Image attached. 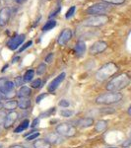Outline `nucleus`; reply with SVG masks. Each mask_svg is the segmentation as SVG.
Instances as JSON below:
<instances>
[{"instance_id":"nucleus-9","label":"nucleus","mask_w":131,"mask_h":148,"mask_svg":"<svg viewBox=\"0 0 131 148\" xmlns=\"http://www.w3.org/2000/svg\"><path fill=\"white\" fill-rule=\"evenodd\" d=\"M72 38V31L70 29H65L61 32L60 36L58 37V40H57V42H58L59 46H65L66 44L71 40Z\"/></svg>"},{"instance_id":"nucleus-34","label":"nucleus","mask_w":131,"mask_h":148,"mask_svg":"<svg viewBox=\"0 0 131 148\" xmlns=\"http://www.w3.org/2000/svg\"><path fill=\"white\" fill-rule=\"evenodd\" d=\"M6 116H7V114H6L5 112L0 111V125H4V121H5Z\"/></svg>"},{"instance_id":"nucleus-46","label":"nucleus","mask_w":131,"mask_h":148,"mask_svg":"<svg viewBox=\"0 0 131 148\" xmlns=\"http://www.w3.org/2000/svg\"><path fill=\"white\" fill-rule=\"evenodd\" d=\"M104 148H117V147H114V146H108V147H104Z\"/></svg>"},{"instance_id":"nucleus-21","label":"nucleus","mask_w":131,"mask_h":148,"mask_svg":"<svg viewBox=\"0 0 131 148\" xmlns=\"http://www.w3.org/2000/svg\"><path fill=\"white\" fill-rule=\"evenodd\" d=\"M29 125H30V121L29 120H24L22 123H20V125H18L17 127L14 130V132L15 133H20V132H23L25 130H27L29 127Z\"/></svg>"},{"instance_id":"nucleus-29","label":"nucleus","mask_w":131,"mask_h":148,"mask_svg":"<svg viewBox=\"0 0 131 148\" xmlns=\"http://www.w3.org/2000/svg\"><path fill=\"white\" fill-rule=\"evenodd\" d=\"M73 114L74 113L72 111H70V110H62V111H60V116H64V118H70Z\"/></svg>"},{"instance_id":"nucleus-31","label":"nucleus","mask_w":131,"mask_h":148,"mask_svg":"<svg viewBox=\"0 0 131 148\" xmlns=\"http://www.w3.org/2000/svg\"><path fill=\"white\" fill-rule=\"evenodd\" d=\"M40 85H42V79H40V78H38V79L34 80L32 83H31V87L35 88V89H37V88H40Z\"/></svg>"},{"instance_id":"nucleus-11","label":"nucleus","mask_w":131,"mask_h":148,"mask_svg":"<svg viewBox=\"0 0 131 148\" xmlns=\"http://www.w3.org/2000/svg\"><path fill=\"white\" fill-rule=\"evenodd\" d=\"M19 114L16 113L15 111H12L10 113L7 114L6 116V119H5V121H4V127L5 128H10L12 125L15 123V121L18 120L19 118Z\"/></svg>"},{"instance_id":"nucleus-38","label":"nucleus","mask_w":131,"mask_h":148,"mask_svg":"<svg viewBox=\"0 0 131 148\" xmlns=\"http://www.w3.org/2000/svg\"><path fill=\"white\" fill-rule=\"evenodd\" d=\"M53 56H54V54L52 53V52H50V53H49L48 56H46V62L50 63L52 61V59H53Z\"/></svg>"},{"instance_id":"nucleus-43","label":"nucleus","mask_w":131,"mask_h":148,"mask_svg":"<svg viewBox=\"0 0 131 148\" xmlns=\"http://www.w3.org/2000/svg\"><path fill=\"white\" fill-rule=\"evenodd\" d=\"M17 3H19V4H22V3H24V2L26 1V0H15Z\"/></svg>"},{"instance_id":"nucleus-47","label":"nucleus","mask_w":131,"mask_h":148,"mask_svg":"<svg viewBox=\"0 0 131 148\" xmlns=\"http://www.w3.org/2000/svg\"><path fill=\"white\" fill-rule=\"evenodd\" d=\"M130 137H131V131H130Z\"/></svg>"},{"instance_id":"nucleus-13","label":"nucleus","mask_w":131,"mask_h":148,"mask_svg":"<svg viewBox=\"0 0 131 148\" xmlns=\"http://www.w3.org/2000/svg\"><path fill=\"white\" fill-rule=\"evenodd\" d=\"M44 139L46 141H48L50 144H59L63 141V138L59 133L57 132H49L48 134L46 135V138Z\"/></svg>"},{"instance_id":"nucleus-5","label":"nucleus","mask_w":131,"mask_h":148,"mask_svg":"<svg viewBox=\"0 0 131 148\" xmlns=\"http://www.w3.org/2000/svg\"><path fill=\"white\" fill-rule=\"evenodd\" d=\"M76 127L71 123H63L56 126V132L59 133L61 136L73 137L76 134Z\"/></svg>"},{"instance_id":"nucleus-20","label":"nucleus","mask_w":131,"mask_h":148,"mask_svg":"<svg viewBox=\"0 0 131 148\" xmlns=\"http://www.w3.org/2000/svg\"><path fill=\"white\" fill-rule=\"evenodd\" d=\"M35 148H50L51 144L46 139H37L34 142Z\"/></svg>"},{"instance_id":"nucleus-19","label":"nucleus","mask_w":131,"mask_h":148,"mask_svg":"<svg viewBox=\"0 0 131 148\" xmlns=\"http://www.w3.org/2000/svg\"><path fill=\"white\" fill-rule=\"evenodd\" d=\"M74 51L76 52L78 56H81L84 54V52L86 51V44L84 42H78L75 46Z\"/></svg>"},{"instance_id":"nucleus-2","label":"nucleus","mask_w":131,"mask_h":148,"mask_svg":"<svg viewBox=\"0 0 131 148\" xmlns=\"http://www.w3.org/2000/svg\"><path fill=\"white\" fill-rule=\"evenodd\" d=\"M117 71H118V67L116 64H114L113 62L106 63L97 71L96 79L98 81H100V82H103V81L108 79L111 76H113Z\"/></svg>"},{"instance_id":"nucleus-12","label":"nucleus","mask_w":131,"mask_h":148,"mask_svg":"<svg viewBox=\"0 0 131 148\" xmlns=\"http://www.w3.org/2000/svg\"><path fill=\"white\" fill-rule=\"evenodd\" d=\"M10 15H11V10L9 7H3L0 10V26L1 27L5 26L8 23Z\"/></svg>"},{"instance_id":"nucleus-30","label":"nucleus","mask_w":131,"mask_h":148,"mask_svg":"<svg viewBox=\"0 0 131 148\" xmlns=\"http://www.w3.org/2000/svg\"><path fill=\"white\" fill-rule=\"evenodd\" d=\"M40 132H39V131H34V132L31 133L29 136H27V140L28 141H31V140L37 139V138L40 136Z\"/></svg>"},{"instance_id":"nucleus-37","label":"nucleus","mask_w":131,"mask_h":148,"mask_svg":"<svg viewBox=\"0 0 131 148\" xmlns=\"http://www.w3.org/2000/svg\"><path fill=\"white\" fill-rule=\"evenodd\" d=\"M101 113H104V114L114 113V110H113V108H103L101 109Z\"/></svg>"},{"instance_id":"nucleus-14","label":"nucleus","mask_w":131,"mask_h":148,"mask_svg":"<svg viewBox=\"0 0 131 148\" xmlns=\"http://www.w3.org/2000/svg\"><path fill=\"white\" fill-rule=\"evenodd\" d=\"M93 125H94V119L92 118H83L77 121V125L82 128L90 127Z\"/></svg>"},{"instance_id":"nucleus-1","label":"nucleus","mask_w":131,"mask_h":148,"mask_svg":"<svg viewBox=\"0 0 131 148\" xmlns=\"http://www.w3.org/2000/svg\"><path fill=\"white\" fill-rule=\"evenodd\" d=\"M130 76L126 73L119 74L118 76L113 78L106 84V90L108 92H117L120 90L124 89L130 84Z\"/></svg>"},{"instance_id":"nucleus-33","label":"nucleus","mask_w":131,"mask_h":148,"mask_svg":"<svg viewBox=\"0 0 131 148\" xmlns=\"http://www.w3.org/2000/svg\"><path fill=\"white\" fill-rule=\"evenodd\" d=\"M33 45V42L32 40H29V42H27L26 44H24L22 47H21V49H19V52H22V51H24L25 49H27L28 47H30L31 46Z\"/></svg>"},{"instance_id":"nucleus-10","label":"nucleus","mask_w":131,"mask_h":148,"mask_svg":"<svg viewBox=\"0 0 131 148\" xmlns=\"http://www.w3.org/2000/svg\"><path fill=\"white\" fill-rule=\"evenodd\" d=\"M64 78H65V73H64V72L60 73L56 78H54V79L50 82V84L48 85V92L49 93H53L54 91H55L57 88H58V86L62 83Z\"/></svg>"},{"instance_id":"nucleus-25","label":"nucleus","mask_w":131,"mask_h":148,"mask_svg":"<svg viewBox=\"0 0 131 148\" xmlns=\"http://www.w3.org/2000/svg\"><path fill=\"white\" fill-rule=\"evenodd\" d=\"M46 65L44 63H42V64H40L39 67H38V69H37V74L39 76H40L46 72Z\"/></svg>"},{"instance_id":"nucleus-42","label":"nucleus","mask_w":131,"mask_h":148,"mask_svg":"<svg viewBox=\"0 0 131 148\" xmlns=\"http://www.w3.org/2000/svg\"><path fill=\"white\" fill-rule=\"evenodd\" d=\"M11 148H27V147L22 146V145H14V146H12Z\"/></svg>"},{"instance_id":"nucleus-24","label":"nucleus","mask_w":131,"mask_h":148,"mask_svg":"<svg viewBox=\"0 0 131 148\" xmlns=\"http://www.w3.org/2000/svg\"><path fill=\"white\" fill-rule=\"evenodd\" d=\"M55 26H56V21L55 20H50V21H48V22H46V24H44V26L42 27V31H44V32H46V31H49V30H51V29H53Z\"/></svg>"},{"instance_id":"nucleus-17","label":"nucleus","mask_w":131,"mask_h":148,"mask_svg":"<svg viewBox=\"0 0 131 148\" xmlns=\"http://www.w3.org/2000/svg\"><path fill=\"white\" fill-rule=\"evenodd\" d=\"M31 94H32V90H31L30 87L22 86L17 93V96L19 98H29V96H30Z\"/></svg>"},{"instance_id":"nucleus-15","label":"nucleus","mask_w":131,"mask_h":148,"mask_svg":"<svg viewBox=\"0 0 131 148\" xmlns=\"http://www.w3.org/2000/svg\"><path fill=\"white\" fill-rule=\"evenodd\" d=\"M16 86L14 84V82H12V81H7V83L5 84L3 88H2L1 90H0V93L3 95H9L11 92H13L14 88H15Z\"/></svg>"},{"instance_id":"nucleus-7","label":"nucleus","mask_w":131,"mask_h":148,"mask_svg":"<svg viewBox=\"0 0 131 148\" xmlns=\"http://www.w3.org/2000/svg\"><path fill=\"white\" fill-rule=\"evenodd\" d=\"M24 40H25V35H17L15 37L11 38L7 42V47L11 49V51H16L21 45L23 44Z\"/></svg>"},{"instance_id":"nucleus-28","label":"nucleus","mask_w":131,"mask_h":148,"mask_svg":"<svg viewBox=\"0 0 131 148\" xmlns=\"http://www.w3.org/2000/svg\"><path fill=\"white\" fill-rule=\"evenodd\" d=\"M104 2L108 4H113V5H119L125 2V0H103Z\"/></svg>"},{"instance_id":"nucleus-41","label":"nucleus","mask_w":131,"mask_h":148,"mask_svg":"<svg viewBox=\"0 0 131 148\" xmlns=\"http://www.w3.org/2000/svg\"><path fill=\"white\" fill-rule=\"evenodd\" d=\"M131 145V139H128L126 140V141H124L122 143V146L123 147H127V146H130Z\"/></svg>"},{"instance_id":"nucleus-32","label":"nucleus","mask_w":131,"mask_h":148,"mask_svg":"<svg viewBox=\"0 0 131 148\" xmlns=\"http://www.w3.org/2000/svg\"><path fill=\"white\" fill-rule=\"evenodd\" d=\"M75 9H76L75 6H72V7H70V8H69V10L66 12V15H65L66 19H69L70 17H72L73 14H74V12H75Z\"/></svg>"},{"instance_id":"nucleus-27","label":"nucleus","mask_w":131,"mask_h":148,"mask_svg":"<svg viewBox=\"0 0 131 148\" xmlns=\"http://www.w3.org/2000/svg\"><path fill=\"white\" fill-rule=\"evenodd\" d=\"M55 108H51L49 109L47 112H44V113H42V114H40V118H47V116H50L52 114L55 113Z\"/></svg>"},{"instance_id":"nucleus-48","label":"nucleus","mask_w":131,"mask_h":148,"mask_svg":"<svg viewBox=\"0 0 131 148\" xmlns=\"http://www.w3.org/2000/svg\"><path fill=\"white\" fill-rule=\"evenodd\" d=\"M0 147H1V145H0Z\"/></svg>"},{"instance_id":"nucleus-4","label":"nucleus","mask_w":131,"mask_h":148,"mask_svg":"<svg viewBox=\"0 0 131 148\" xmlns=\"http://www.w3.org/2000/svg\"><path fill=\"white\" fill-rule=\"evenodd\" d=\"M111 10V5L106 2H100V3H96L94 5L90 6L87 9V14L92 16L97 15H104L106 12Z\"/></svg>"},{"instance_id":"nucleus-16","label":"nucleus","mask_w":131,"mask_h":148,"mask_svg":"<svg viewBox=\"0 0 131 148\" xmlns=\"http://www.w3.org/2000/svg\"><path fill=\"white\" fill-rule=\"evenodd\" d=\"M18 107L23 111H26L31 107V100L29 98H20L18 101Z\"/></svg>"},{"instance_id":"nucleus-8","label":"nucleus","mask_w":131,"mask_h":148,"mask_svg":"<svg viewBox=\"0 0 131 148\" xmlns=\"http://www.w3.org/2000/svg\"><path fill=\"white\" fill-rule=\"evenodd\" d=\"M106 49H108L106 42H103V40H99V42H96L92 45L89 51L91 54H99V53H101V52L104 51Z\"/></svg>"},{"instance_id":"nucleus-22","label":"nucleus","mask_w":131,"mask_h":148,"mask_svg":"<svg viewBox=\"0 0 131 148\" xmlns=\"http://www.w3.org/2000/svg\"><path fill=\"white\" fill-rule=\"evenodd\" d=\"M108 127V121H99L97 123L96 126H95V130L97 132H103L106 130Z\"/></svg>"},{"instance_id":"nucleus-18","label":"nucleus","mask_w":131,"mask_h":148,"mask_svg":"<svg viewBox=\"0 0 131 148\" xmlns=\"http://www.w3.org/2000/svg\"><path fill=\"white\" fill-rule=\"evenodd\" d=\"M18 107V101L15 100H8L3 104V108L7 110V111H15V109Z\"/></svg>"},{"instance_id":"nucleus-6","label":"nucleus","mask_w":131,"mask_h":148,"mask_svg":"<svg viewBox=\"0 0 131 148\" xmlns=\"http://www.w3.org/2000/svg\"><path fill=\"white\" fill-rule=\"evenodd\" d=\"M106 22H108V17L106 15H97L92 16L91 18L85 20L84 25L89 26V27H100V26L104 25Z\"/></svg>"},{"instance_id":"nucleus-44","label":"nucleus","mask_w":131,"mask_h":148,"mask_svg":"<svg viewBox=\"0 0 131 148\" xmlns=\"http://www.w3.org/2000/svg\"><path fill=\"white\" fill-rule=\"evenodd\" d=\"M127 114L131 116V106H130L129 108H128V110H127Z\"/></svg>"},{"instance_id":"nucleus-26","label":"nucleus","mask_w":131,"mask_h":148,"mask_svg":"<svg viewBox=\"0 0 131 148\" xmlns=\"http://www.w3.org/2000/svg\"><path fill=\"white\" fill-rule=\"evenodd\" d=\"M24 82H25V81H24V78L22 76H17V77L15 78V81H14V84H15L16 87H22Z\"/></svg>"},{"instance_id":"nucleus-36","label":"nucleus","mask_w":131,"mask_h":148,"mask_svg":"<svg viewBox=\"0 0 131 148\" xmlns=\"http://www.w3.org/2000/svg\"><path fill=\"white\" fill-rule=\"evenodd\" d=\"M47 96V93H42V94H40V95H39V96L37 97V99H35V102L39 104V103H40L42 102V99H44Z\"/></svg>"},{"instance_id":"nucleus-35","label":"nucleus","mask_w":131,"mask_h":148,"mask_svg":"<svg viewBox=\"0 0 131 148\" xmlns=\"http://www.w3.org/2000/svg\"><path fill=\"white\" fill-rule=\"evenodd\" d=\"M58 105L60 107H62V108H67V107H69V102L67 101V100H60L58 103Z\"/></svg>"},{"instance_id":"nucleus-40","label":"nucleus","mask_w":131,"mask_h":148,"mask_svg":"<svg viewBox=\"0 0 131 148\" xmlns=\"http://www.w3.org/2000/svg\"><path fill=\"white\" fill-rule=\"evenodd\" d=\"M39 123H40V119H39V118L35 119V120L33 121L32 125H31V127H32V128H34V127H35V126H38V125H39Z\"/></svg>"},{"instance_id":"nucleus-23","label":"nucleus","mask_w":131,"mask_h":148,"mask_svg":"<svg viewBox=\"0 0 131 148\" xmlns=\"http://www.w3.org/2000/svg\"><path fill=\"white\" fill-rule=\"evenodd\" d=\"M35 75V71L33 70V69H29V70L26 71V73L24 74V81L25 82H31V80L33 79V77H34Z\"/></svg>"},{"instance_id":"nucleus-39","label":"nucleus","mask_w":131,"mask_h":148,"mask_svg":"<svg viewBox=\"0 0 131 148\" xmlns=\"http://www.w3.org/2000/svg\"><path fill=\"white\" fill-rule=\"evenodd\" d=\"M7 81H8V80H7V78H0V90H1L4 86H5Z\"/></svg>"},{"instance_id":"nucleus-45","label":"nucleus","mask_w":131,"mask_h":148,"mask_svg":"<svg viewBox=\"0 0 131 148\" xmlns=\"http://www.w3.org/2000/svg\"><path fill=\"white\" fill-rule=\"evenodd\" d=\"M3 94H1V93H0V104H1V102L3 101Z\"/></svg>"},{"instance_id":"nucleus-3","label":"nucleus","mask_w":131,"mask_h":148,"mask_svg":"<svg viewBox=\"0 0 131 148\" xmlns=\"http://www.w3.org/2000/svg\"><path fill=\"white\" fill-rule=\"evenodd\" d=\"M122 94L117 92H108L96 98V103L100 105H111L122 100Z\"/></svg>"}]
</instances>
